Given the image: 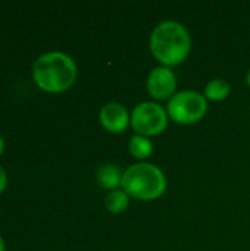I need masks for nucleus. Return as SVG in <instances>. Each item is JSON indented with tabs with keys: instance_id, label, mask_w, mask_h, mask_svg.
I'll use <instances>...</instances> for the list:
<instances>
[{
	"instance_id": "nucleus-9",
	"label": "nucleus",
	"mask_w": 250,
	"mask_h": 251,
	"mask_svg": "<svg viewBox=\"0 0 250 251\" xmlns=\"http://www.w3.org/2000/svg\"><path fill=\"white\" fill-rule=\"evenodd\" d=\"M128 150H130V154L134 159L144 160V159L152 156V153H153V143L150 141V138L136 134V135H133L130 138Z\"/></svg>"
},
{
	"instance_id": "nucleus-7",
	"label": "nucleus",
	"mask_w": 250,
	"mask_h": 251,
	"mask_svg": "<svg viewBox=\"0 0 250 251\" xmlns=\"http://www.w3.org/2000/svg\"><path fill=\"white\" fill-rule=\"evenodd\" d=\"M100 124L108 132L121 134L128 129L131 124V116L124 104L111 101L106 103L100 110Z\"/></svg>"
},
{
	"instance_id": "nucleus-4",
	"label": "nucleus",
	"mask_w": 250,
	"mask_h": 251,
	"mask_svg": "<svg viewBox=\"0 0 250 251\" xmlns=\"http://www.w3.org/2000/svg\"><path fill=\"white\" fill-rule=\"evenodd\" d=\"M169 119L180 125H192L202 121L208 112V101L205 96L193 90L175 93L167 106Z\"/></svg>"
},
{
	"instance_id": "nucleus-3",
	"label": "nucleus",
	"mask_w": 250,
	"mask_h": 251,
	"mask_svg": "<svg viewBox=\"0 0 250 251\" xmlns=\"http://www.w3.org/2000/svg\"><path fill=\"white\" fill-rule=\"evenodd\" d=\"M121 188L137 200L152 201L167 191V176L155 165L139 162L124 171Z\"/></svg>"
},
{
	"instance_id": "nucleus-6",
	"label": "nucleus",
	"mask_w": 250,
	"mask_h": 251,
	"mask_svg": "<svg viewBox=\"0 0 250 251\" xmlns=\"http://www.w3.org/2000/svg\"><path fill=\"white\" fill-rule=\"evenodd\" d=\"M177 76L167 66L153 68L147 76V91L155 101L169 100L177 91Z\"/></svg>"
},
{
	"instance_id": "nucleus-14",
	"label": "nucleus",
	"mask_w": 250,
	"mask_h": 251,
	"mask_svg": "<svg viewBox=\"0 0 250 251\" xmlns=\"http://www.w3.org/2000/svg\"><path fill=\"white\" fill-rule=\"evenodd\" d=\"M0 251H4V241L1 237H0Z\"/></svg>"
},
{
	"instance_id": "nucleus-11",
	"label": "nucleus",
	"mask_w": 250,
	"mask_h": 251,
	"mask_svg": "<svg viewBox=\"0 0 250 251\" xmlns=\"http://www.w3.org/2000/svg\"><path fill=\"white\" fill-rule=\"evenodd\" d=\"M231 91L230 84L222 78H215L209 81L205 87V99L211 101H222L228 97Z\"/></svg>"
},
{
	"instance_id": "nucleus-8",
	"label": "nucleus",
	"mask_w": 250,
	"mask_h": 251,
	"mask_svg": "<svg viewBox=\"0 0 250 251\" xmlns=\"http://www.w3.org/2000/svg\"><path fill=\"white\" fill-rule=\"evenodd\" d=\"M122 176H124V172L112 165V163H106V165H102L99 169H97V182L100 187L106 188V190H118V187H121L122 184Z\"/></svg>"
},
{
	"instance_id": "nucleus-2",
	"label": "nucleus",
	"mask_w": 250,
	"mask_h": 251,
	"mask_svg": "<svg viewBox=\"0 0 250 251\" xmlns=\"http://www.w3.org/2000/svg\"><path fill=\"white\" fill-rule=\"evenodd\" d=\"M35 84L49 93H62L77 79V63L63 51H47L37 57L32 66Z\"/></svg>"
},
{
	"instance_id": "nucleus-13",
	"label": "nucleus",
	"mask_w": 250,
	"mask_h": 251,
	"mask_svg": "<svg viewBox=\"0 0 250 251\" xmlns=\"http://www.w3.org/2000/svg\"><path fill=\"white\" fill-rule=\"evenodd\" d=\"M3 150H4V141H3V138L0 137V154L3 153Z\"/></svg>"
},
{
	"instance_id": "nucleus-5",
	"label": "nucleus",
	"mask_w": 250,
	"mask_h": 251,
	"mask_svg": "<svg viewBox=\"0 0 250 251\" xmlns=\"http://www.w3.org/2000/svg\"><path fill=\"white\" fill-rule=\"evenodd\" d=\"M168 112L156 101L139 103L131 112V128L137 135L155 137L162 134L168 126Z\"/></svg>"
},
{
	"instance_id": "nucleus-10",
	"label": "nucleus",
	"mask_w": 250,
	"mask_h": 251,
	"mask_svg": "<svg viewBox=\"0 0 250 251\" xmlns=\"http://www.w3.org/2000/svg\"><path fill=\"white\" fill-rule=\"evenodd\" d=\"M130 204V196L124 191V190H113L109 191V194L105 199V206L108 209V212H111L112 215H121L127 210Z\"/></svg>"
},
{
	"instance_id": "nucleus-1",
	"label": "nucleus",
	"mask_w": 250,
	"mask_h": 251,
	"mask_svg": "<svg viewBox=\"0 0 250 251\" xmlns=\"http://www.w3.org/2000/svg\"><path fill=\"white\" fill-rule=\"evenodd\" d=\"M149 47L161 66L172 68L183 63L192 50L189 29L177 21L159 22L149 38Z\"/></svg>"
},
{
	"instance_id": "nucleus-12",
	"label": "nucleus",
	"mask_w": 250,
	"mask_h": 251,
	"mask_svg": "<svg viewBox=\"0 0 250 251\" xmlns=\"http://www.w3.org/2000/svg\"><path fill=\"white\" fill-rule=\"evenodd\" d=\"M6 184H7V176H6L4 169L0 166V193L6 188Z\"/></svg>"
},
{
	"instance_id": "nucleus-15",
	"label": "nucleus",
	"mask_w": 250,
	"mask_h": 251,
	"mask_svg": "<svg viewBox=\"0 0 250 251\" xmlns=\"http://www.w3.org/2000/svg\"><path fill=\"white\" fill-rule=\"evenodd\" d=\"M246 82H248V85H249V88H250V71L248 72V76H246Z\"/></svg>"
}]
</instances>
